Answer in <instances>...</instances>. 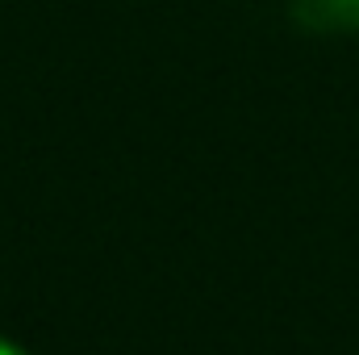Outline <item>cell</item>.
Segmentation results:
<instances>
[{
    "instance_id": "1",
    "label": "cell",
    "mask_w": 359,
    "mask_h": 355,
    "mask_svg": "<svg viewBox=\"0 0 359 355\" xmlns=\"http://www.w3.org/2000/svg\"><path fill=\"white\" fill-rule=\"evenodd\" d=\"M292 17L318 34H355L359 0H292Z\"/></svg>"
},
{
    "instance_id": "2",
    "label": "cell",
    "mask_w": 359,
    "mask_h": 355,
    "mask_svg": "<svg viewBox=\"0 0 359 355\" xmlns=\"http://www.w3.org/2000/svg\"><path fill=\"white\" fill-rule=\"evenodd\" d=\"M0 355H25V351H21V347H13L8 339H0Z\"/></svg>"
}]
</instances>
